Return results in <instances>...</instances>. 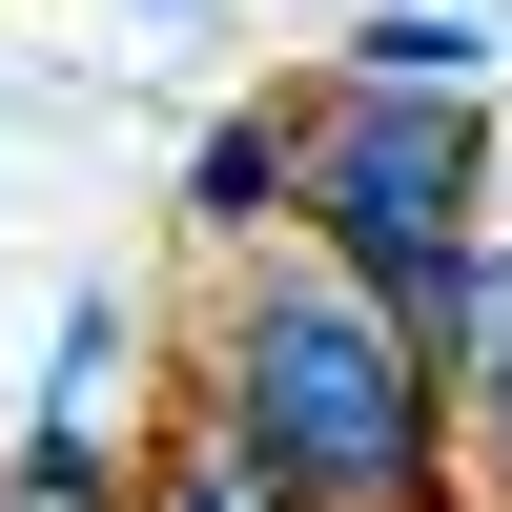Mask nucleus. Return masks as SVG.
<instances>
[{
    "mask_svg": "<svg viewBox=\"0 0 512 512\" xmlns=\"http://www.w3.org/2000/svg\"><path fill=\"white\" fill-rule=\"evenodd\" d=\"M185 431H226L287 512H451V369L308 246H246V287L205 308Z\"/></svg>",
    "mask_w": 512,
    "mask_h": 512,
    "instance_id": "nucleus-1",
    "label": "nucleus"
},
{
    "mask_svg": "<svg viewBox=\"0 0 512 512\" xmlns=\"http://www.w3.org/2000/svg\"><path fill=\"white\" fill-rule=\"evenodd\" d=\"M492 103H390V82H287V246L349 267L369 308L410 328L431 369H472L492 328Z\"/></svg>",
    "mask_w": 512,
    "mask_h": 512,
    "instance_id": "nucleus-2",
    "label": "nucleus"
},
{
    "mask_svg": "<svg viewBox=\"0 0 512 512\" xmlns=\"http://www.w3.org/2000/svg\"><path fill=\"white\" fill-rule=\"evenodd\" d=\"M123 390H144V308H123V287H82V308H62V349H41L21 451H123Z\"/></svg>",
    "mask_w": 512,
    "mask_h": 512,
    "instance_id": "nucleus-3",
    "label": "nucleus"
},
{
    "mask_svg": "<svg viewBox=\"0 0 512 512\" xmlns=\"http://www.w3.org/2000/svg\"><path fill=\"white\" fill-rule=\"evenodd\" d=\"M328 82H390V103H492V21L472 0H369L328 41Z\"/></svg>",
    "mask_w": 512,
    "mask_h": 512,
    "instance_id": "nucleus-4",
    "label": "nucleus"
},
{
    "mask_svg": "<svg viewBox=\"0 0 512 512\" xmlns=\"http://www.w3.org/2000/svg\"><path fill=\"white\" fill-rule=\"evenodd\" d=\"M185 226H205V246H287V82L185 144Z\"/></svg>",
    "mask_w": 512,
    "mask_h": 512,
    "instance_id": "nucleus-5",
    "label": "nucleus"
},
{
    "mask_svg": "<svg viewBox=\"0 0 512 512\" xmlns=\"http://www.w3.org/2000/svg\"><path fill=\"white\" fill-rule=\"evenodd\" d=\"M123 512H287V492H267V472H246V451H226V431H164V451H144V472H123Z\"/></svg>",
    "mask_w": 512,
    "mask_h": 512,
    "instance_id": "nucleus-6",
    "label": "nucleus"
},
{
    "mask_svg": "<svg viewBox=\"0 0 512 512\" xmlns=\"http://www.w3.org/2000/svg\"><path fill=\"white\" fill-rule=\"evenodd\" d=\"M451 431L512 472V267H492V328H472V369H451Z\"/></svg>",
    "mask_w": 512,
    "mask_h": 512,
    "instance_id": "nucleus-7",
    "label": "nucleus"
},
{
    "mask_svg": "<svg viewBox=\"0 0 512 512\" xmlns=\"http://www.w3.org/2000/svg\"><path fill=\"white\" fill-rule=\"evenodd\" d=\"M0 512H123V451H0Z\"/></svg>",
    "mask_w": 512,
    "mask_h": 512,
    "instance_id": "nucleus-8",
    "label": "nucleus"
}]
</instances>
